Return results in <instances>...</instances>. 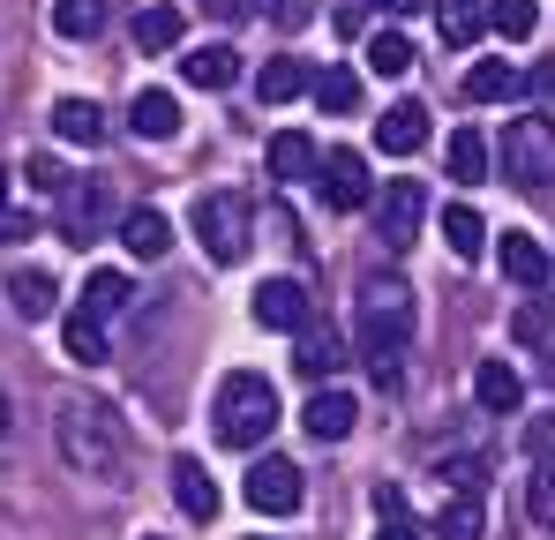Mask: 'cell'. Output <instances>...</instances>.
Wrapping results in <instances>:
<instances>
[{
    "instance_id": "obj_1",
    "label": "cell",
    "mask_w": 555,
    "mask_h": 540,
    "mask_svg": "<svg viewBox=\"0 0 555 540\" xmlns=\"http://www.w3.org/2000/svg\"><path fill=\"white\" fill-rule=\"evenodd\" d=\"M53 443L83 480H120L128 473V428L105 398H61L53 413Z\"/></svg>"
},
{
    "instance_id": "obj_2",
    "label": "cell",
    "mask_w": 555,
    "mask_h": 540,
    "mask_svg": "<svg viewBox=\"0 0 555 540\" xmlns=\"http://www.w3.org/2000/svg\"><path fill=\"white\" fill-rule=\"evenodd\" d=\"M353 346H361V360L375 368V383H383V390H398V353L413 346V293H405V285L375 278L369 293H361Z\"/></svg>"
},
{
    "instance_id": "obj_3",
    "label": "cell",
    "mask_w": 555,
    "mask_h": 540,
    "mask_svg": "<svg viewBox=\"0 0 555 540\" xmlns=\"http://www.w3.org/2000/svg\"><path fill=\"white\" fill-rule=\"evenodd\" d=\"M210 428H218V443H225V450H263V436L278 428V390H271V375L233 368V375L218 383V398H210Z\"/></svg>"
},
{
    "instance_id": "obj_4",
    "label": "cell",
    "mask_w": 555,
    "mask_h": 540,
    "mask_svg": "<svg viewBox=\"0 0 555 540\" xmlns=\"http://www.w3.org/2000/svg\"><path fill=\"white\" fill-rule=\"evenodd\" d=\"M248 233H256L248 195H203L195 203V241L210 248V263H241L248 256Z\"/></svg>"
},
{
    "instance_id": "obj_5",
    "label": "cell",
    "mask_w": 555,
    "mask_h": 540,
    "mask_svg": "<svg viewBox=\"0 0 555 540\" xmlns=\"http://www.w3.org/2000/svg\"><path fill=\"white\" fill-rule=\"evenodd\" d=\"M503 173L518 188H555V120L526 113V120L503 128Z\"/></svg>"
},
{
    "instance_id": "obj_6",
    "label": "cell",
    "mask_w": 555,
    "mask_h": 540,
    "mask_svg": "<svg viewBox=\"0 0 555 540\" xmlns=\"http://www.w3.org/2000/svg\"><path fill=\"white\" fill-rule=\"evenodd\" d=\"M315 195L331 203V210H369V195H375V173H369V158L361 151H315Z\"/></svg>"
},
{
    "instance_id": "obj_7",
    "label": "cell",
    "mask_w": 555,
    "mask_h": 540,
    "mask_svg": "<svg viewBox=\"0 0 555 540\" xmlns=\"http://www.w3.org/2000/svg\"><path fill=\"white\" fill-rule=\"evenodd\" d=\"M241 496H248V511H263V518H293L300 496H308V480H300L293 458H256L248 480H241Z\"/></svg>"
},
{
    "instance_id": "obj_8",
    "label": "cell",
    "mask_w": 555,
    "mask_h": 540,
    "mask_svg": "<svg viewBox=\"0 0 555 540\" xmlns=\"http://www.w3.org/2000/svg\"><path fill=\"white\" fill-rule=\"evenodd\" d=\"M369 210H375V233H383L390 248H405L413 226H421V210H428V195H421V180H383L369 195Z\"/></svg>"
},
{
    "instance_id": "obj_9",
    "label": "cell",
    "mask_w": 555,
    "mask_h": 540,
    "mask_svg": "<svg viewBox=\"0 0 555 540\" xmlns=\"http://www.w3.org/2000/svg\"><path fill=\"white\" fill-rule=\"evenodd\" d=\"M375 151H390V158L428 151V105H421V98H398V105L375 120Z\"/></svg>"
},
{
    "instance_id": "obj_10",
    "label": "cell",
    "mask_w": 555,
    "mask_h": 540,
    "mask_svg": "<svg viewBox=\"0 0 555 540\" xmlns=\"http://www.w3.org/2000/svg\"><path fill=\"white\" fill-rule=\"evenodd\" d=\"M353 421H361L353 390H315V398L300 406V428H308L315 443H346V436H353Z\"/></svg>"
},
{
    "instance_id": "obj_11",
    "label": "cell",
    "mask_w": 555,
    "mask_h": 540,
    "mask_svg": "<svg viewBox=\"0 0 555 540\" xmlns=\"http://www.w3.org/2000/svg\"><path fill=\"white\" fill-rule=\"evenodd\" d=\"M98 226H105V180H76L61 188V233L68 241H98Z\"/></svg>"
},
{
    "instance_id": "obj_12",
    "label": "cell",
    "mask_w": 555,
    "mask_h": 540,
    "mask_svg": "<svg viewBox=\"0 0 555 540\" xmlns=\"http://www.w3.org/2000/svg\"><path fill=\"white\" fill-rule=\"evenodd\" d=\"M495 263H503V278H511V285H526V293H533V285H548V248H541V241H533V233H495Z\"/></svg>"
},
{
    "instance_id": "obj_13",
    "label": "cell",
    "mask_w": 555,
    "mask_h": 540,
    "mask_svg": "<svg viewBox=\"0 0 555 540\" xmlns=\"http://www.w3.org/2000/svg\"><path fill=\"white\" fill-rule=\"evenodd\" d=\"M128 128H135L143 143H173V136H181V98H173V90H135Z\"/></svg>"
},
{
    "instance_id": "obj_14",
    "label": "cell",
    "mask_w": 555,
    "mask_h": 540,
    "mask_svg": "<svg viewBox=\"0 0 555 540\" xmlns=\"http://www.w3.org/2000/svg\"><path fill=\"white\" fill-rule=\"evenodd\" d=\"M120 248H128L135 263H158V256L173 248V218H166V210H151V203H143V210H128V218H120Z\"/></svg>"
},
{
    "instance_id": "obj_15",
    "label": "cell",
    "mask_w": 555,
    "mask_h": 540,
    "mask_svg": "<svg viewBox=\"0 0 555 540\" xmlns=\"http://www.w3.org/2000/svg\"><path fill=\"white\" fill-rule=\"evenodd\" d=\"M256 323H263V331H300V323H308V293H300L293 278H263V285H256Z\"/></svg>"
},
{
    "instance_id": "obj_16",
    "label": "cell",
    "mask_w": 555,
    "mask_h": 540,
    "mask_svg": "<svg viewBox=\"0 0 555 540\" xmlns=\"http://www.w3.org/2000/svg\"><path fill=\"white\" fill-rule=\"evenodd\" d=\"M473 398H480V413H518L526 406V383H518L511 360H480L473 368Z\"/></svg>"
},
{
    "instance_id": "obj_17",
    "label": "cell",
    "mask_w": 555,
    "mask_h": 540,
    "mask_svg": "<svg viewBox=\"0 0 555 540\" xmlns=\"http://www.w3.org/2000/svg\"><path fill=\"white\" fill-rule=\"evenodd\" d=\"M443 248L459 256V263H473V256H488V218L473 210V203H443Z\"/></svg>"
},
{
    "instance_id": "obj_18",
    "label": "cell",
    "mask_w": 555,
    "mask_h": 540,
    "mask_svg": "<svg viewBox=\"0 0 555 540\" xmlns=\"http://www.w3.org/2000/svg\"><path fill=\"white\" fill-rule=\"evenodd\" d=\"M53 136L76 143V151H98V143H105V113H98L91 98H61V105H53Z\"/></svg>"
},
{
    "instance_id": "obj_19",
    "label": "cell",
    "mask_w": 555,
    "mask_h": 540,
    "mask_svg": "<svg viewBox=\"0 0 555 540\" xmlns=\"http://www.w3.org/2000/svg\"><path fill=\"white\" fill-rule=\"evenodd\" d=\"M293 338H300V346H293V368H300L308 383H323V375H331V368L346 360V346H338V331H323V323H300Z\"/></svg>"
},
{
    "instance_id": "obj_20",
    "label": "cell",
    "mask_w": 555,
    "mask_h": 540,
    "mask_svg": "<svg viewBox=\"0 0 555 540\" xmlns=\"http://www.w3.org/2000/svg\"><path fill=\"white\" fill-rule=\"evenodd\" d=\"M518 90H526V76H518L511 61H473V68H465V98H473V105H511Z\"/></svg>"
},
{
    "instance_id": "obj_21",
    "label": "cell",
    "mask_w": 555,
    "mask_h": 540,
    "mask_svg": "<svg viewBox=\"0 0 555 540\" xmlns=\"http://www.w3.org/2000/svg\"><path fill=\"white\" fill-rule=\"evenodd\" d=\"M128 300H135L128 270H91V278H83V300H76V308H83V316H98V323H113V316H120Z\"/></svg>"
},
{
    "instance_id": "obj_22",
    "label": "cell",
    "mask_w": 555,
    "mask_h": 540,
    "mask_svg": "<svg viewBox=\"0 0 555 540\" xmlns=\"http://www.w3.org/2000/svg\"><path fill=\"white\" fill-rule=\"evenodd\" d=\"M181 76H188L195 90H233V76H241V53H233V46H195V53L181 61Z\"/></svg>"
},
{
    "instance_id": "obj_23",
    "label": "cell",
    "mask_w": 555,
    "mask_h": 540,
    "mask_svg": "<svg viewBox=\"0 0 555 540\" xmlns=\"http://www.w3.org/2000/svg\"><path fill=\"white\" fill-rule=\"evenodd\" d=\"M173 503H181L195 526H203V518H218V488H210V473H203L195 458H173Z\"/></svg>"
},
{
    "instance_id": "obj_24",
    "label": "cell",
    "mask_w": 555,
    "mask_h": 540,
    "mask_svg": "<svg viewBox=\"0 0 555 540\" xmlns=\"http://www.w3.org/2000/svg\"><path fill=\"white\" fill-rule=\"evenodd\" d=\"M8 300H15V316H23V323H46V316H53V300H61V285H53L46 270H15V278H8Z\"/></svg>"
},
{
    "instance_id": "obj_25",
    "label": "cell",
    "mask_w": 555,
    "mask_h": 540,
    "mask_svg": "<svg viewBox=\"0 0 555 540\" xmlns=\"http://www.w3.org/2000/svg\"><path fill=\"white\" fill-rule=\"evenodd\" d=\"M428 8H436V30H443V46H473V38H480V30H488V8H480V0H428Z\"/></svg>"
},
{
    "instance_id": "obj_26",
    "label": "cell",
    "mask_w": 555,
    "mask_h": 540,
    "mask_svg": "<svg viewBox=\"0 0 555 540\" xmlns=\"http://www.w3.org/2000/svg\"><path fill=\"white\" fill-rule=\"evenodd\" d=\"M181 38H188L181 8H143V15H135V46H143V53H173Z\"/></svg>"
},
{
    "instance_id": "obj_27",
    "label": "cell",
    "mask_w": 555,
    "mask_h": 540,
    "mask_svg": "<svg viewBox=\"0 0 555 540\" xmlns=\"http://www.w3.org/2000/svg\"><path fill=\"white\" fill-rule=\"evenodd\" d=\"M256 98H263V105H293V98H308V61H263Z\"/></svg>"
},
{
    "instance_id": "obj_28",
    "label": "cell",
    "mask_w": 555,
    "mask_h": 540,
    "mask_svg": "<svg viewBox=\"0 0 555 540\" xmlns=\"http://www.w3.org/2000/svg\"><path fill=\"white\" fill-rule=\"evenodd\" d=\"M488 30L511 38V46H526L541 30V0H488Z\"/></svg>"
},
{
    "instance_id": "obj_29",
    "label": "cell",
    "mask_w": 555,
    "mask_h": 540,
    "mask_svg": "<svg viewBox=\"0 0 555 540\" xmlns=\"http://www.w3.org/2000/svg\"><path fill=\"white\" fill-rule=\"evenodd\" d=\"M308 173H315V143L300 128L271 136V180H308Z\"/></svg>"
},
{
    "instance_id": "obj_30",
    "label": "cell",
    "mask_w": 555,
    "mask_h": 540,
    "mask_svg": "<svg viewBox=\"0 0 555 540\" xmlns=\"http://www.w3.org/2000/svg\"><path fill=\"white\" fill-rule=\"evenodd\" d=\"M308 90H315V105H323L331 120L361 105V76H353V68H323V76H308Z\"/></svg>"
},
{
    "instance_id": "obj_31",
    "label": "cell",
    "mask_w": 555,
    "mask_h": 540,
    "mask_svg": "<svg viewBox=\"0 0 555 540\" xmlns=\"http://www.w3.org/2000/svg\"><path fill=\"white\" fill-rule=\"evenodd\" d=\"M61 346H68V360H83V368H98V360H105V323L76 308V316L61 323Z\"/></svg>"
},
{
    "instance_id": "obj_32",
    "label": "cell",
    "mask_w": 555,
    "mask_h": 540,
    "mask_svg": "<svg viewBox=\"0 0 555 540\" xmlns=\"http://www.w3.org/2000/svg\"><path fill=\"white\" fill-rule=\"evenodd\" d=\"M488 533V518H480V496H451L443 511H436V540H480Z\"/></svg>"
},
{
    "instance_id": "obj_33",
    "label": "cell",
    "mask_w": 555,
    "mask_h": 540,
    "mask_svg": "<svg viewBox=\"0 0 555 540\" xmlns=\"http://www.w3.org/2000/svg\"><path fill=\"white\" fill-rule=\"evenodd\" d=\"M53 30L76 38V46L98 38V30H105V0H53Z\"/></svg>"
},
{
    "instance_id": "obj_34",
    "label": "cell",
    "mask_w": 555,
    "mask_h": 540,
    "mask_svg": "<svg viewBox=\"0 0 555 540\" xmlns=\"http://www.w3.org/2000/svg\"><path fill=\"white\" fill-rule=\"evenodd\" d=\"M443 166H451V180H465V188H473V180H488V143H480L473 128H459V136H451V151H443Z\"/></svg>"
},
{
    "instance_id": "obj_35",
    "label": "cell",
    "mask_w": 555,
    "mask_h": 540,
    "mask_svg": "<svg viewBox=\"0 0 555 540\" xmlns=\"http://www.w3.org/2000/svg\"><path fill=\"white\" fill-rule=\"evenodd\" d=\"M369 68L375 76H405V68H413V38H405V30H375L369 38Z\"/></svg>"
},
{
    "instance_id": "obj_36",
    "label": "cell",
    "mask_w": 555,
    "mask_h": 540,
    "mask_svg": "<svg viewBox=\"0 0 555 540\" xmlns=\"http://www.w3.org/2000/svg\"><path fill=\"white\" fill-rule=\"evenodd\" d=\"M526 526L555 533V473H533V480H526Z\"/></svg>"
},
{
    "instance_id": "obj_37",
    "label": "cell",
    "mask_w": 555,
    "mask_h": 540,
    "mask_svg": "<svg viewBox=\"0 0 555 540\" xmlns=\"http://www.w3.org/2000/svg\"><path fill=\"white\" fill-rule=\"evenodd\" d=\"M443 480H451L459 496H480V488H488V458H459V465H443Z\"/></svg>"
},
{
    "instance_id": "obj_38",
    "label": "cell",
    "mask_w": 555,
    "mask_h": 540,
    "mask_svg": "<svg viewBox=\"0 0 555 540\" xmlns=\"http://www.w3.org/2000/svg\"><path fill=\"white\" fill-rule=\"evenodd\" d=\"M526 458H533V465H548V458H555V413L526 421Z\"/></svg>"
},
{
    "instance_id": "obj_39",
    "label": "cell",
    "mask_w": 555,
    "mask_h": 540,
    "mask_svg": "<svg viewBox=\"0 0 555 540\" xmlns=\"http://www.w3.org/2000/svg\"><path fill=\"white\" fill-rule=\"evenodd\" d=\"M511 331H518V338H548V308H541V300H526V308L511 316Z\"/></svg>"
},
{
    "instance_id": "obj_40",
    "label": "cell",
    "mask_w": 555,
    "mask_h": 540,
    "mask_svg": "<svg viewBox=\"0 0 555 540\" xmlns=\"http://www.w3.org/2000/svg\"><path fill=\"white\" fill-rule=\"evenodd\" d=\"M30 188H38V195H61V188H68V173H61L53 158H30Z\"/></svg>"
},
{
    "instance_id": "obj_41",
    "label": "cell",
    "mask_w": 555,
    "mask_h": 540,
    "mask_svg": "<svg viewBox=\"0 0 555 540\" xmlns=\"http://www.w3.org/2000/svg\"><path fill=\"white\" fill-rule=\"evenodd\" d=\"M38 233V218H23V210H0V241L15 248V241H30Z\"/></svg>"
},
{
    "instance_id": "obj_42",
    "label": "cell",
    "mask_w": 555,
    "mask_h": 540,
    "mask_svg": "<svg viewBox=\"0 0 555 540\" xmlns=\"http://www.w3.org/2000/svg\"><path fill=\"white\" fill-rule=\"evenodd\" d=\"M331 23H338V30H346V38H361V23H369V8H361V0H346V8H338V15H331Z\"/></svg>"
},
{
    "instance_id": "obj_43",
    "label": "cell",
    "mask_w": 555,
    "mask_h": 540,
    "mask_svg": "<svg viewBox=\"0 0 555 540\" xmlns=\"http://www.w3.org/2000/svg\"><path fill=\"white\" fill-rule=\"evenodd\" d=\"M375 511H383V518H413V511H405V496H398V488H375Z\"/></svg>"
},
{
    "instance_id": "obj_44",
    "label": "cell",
    "mask_w": 555,
    "mask_h": 540,
    "mask_svg": "<svg viewBox=\"0 0 555 540\" xmlns=\"http://www.w3.org/2000/svg\"><path fill=\"white\" fill-rule=\"evenodd\" d=\"M375 540H421V533H413V518H383V533H375Z\"/></svg>"
},
{
    "instance_id": "obj_45",
    "label": "cell",
    "mask_w": 555,
    "mask_h": 540,
    "mask_svg": "<svg viewBox=\"0 0 555 540\" xmlns=\"http://www.w3.org/2000/svg\"><path fill=\"white\" fill-rule=\"evenodd\" d=\"M369 8H383V15H413V8H428V0H369Z\"/></svg>"
},
{
    "instance_id": "obj_46",
    "label": "cell",
    "mask_w": 555,
    "mask_h": 540,
    "mask_svg": "<svg viewBox=\"0 0 555 540\" xmlns=\"http://www.w3.org/2000/svg\"><path fill=\"white\" fill-rule=\"evenodd\" d=\"M533 83H541V90H548V98H555V61H548V68H541V76H533Z\"/></svg>"
},
{
    "instance_id": "obj_47",
    "label": "cell",
    "mask_w": 555,
    "mask_h": 540,
    "mask_svg": "<svg viewBox=\"0 0 555 540\" xmlns=\"http://www.w3.org/2000/svg\"><path fill=\"white\" fill-rule=\"evenodd\" d=\"M0 436H8V398H0Z\"/></svg>"
},
{
    "instance_id": "obj_48",
    "label": "cell",
    "mask_w": 555,
    "mask_h": 540,
    "mask_svg": "<svg viewBox=\"0 0 555 540\" xmlns=\"http://www.w3.org/2000/svg\"><path fill=\"white\" fill-rule=\"evenodd\" d=\"M0 210H8V173H0Z\"/></svg>"
},
{
    "instance_id": "obj_49",
    "label": "cell",
    "mask_w": 555,
    "mask_h": 540,
    "mask_svg": "<svg viewBox=\"0 0 555 540\" xmlns=\"http://www.w3.org/2000/svg\"><path fill=\"white\" fill-rule=\"evenodd\" d=\"M248 540H271V533H248Z\"/></svg>"
}]
</instances>
